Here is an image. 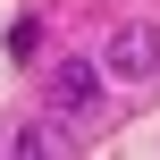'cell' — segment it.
I'll use <instances>...</instances> for the list:
<instances>
[{
    "instance_id": "6da1fadb",
    "label": "cell",
    "mask_w": 160,
    "mask_h": 160,
    "mask_svg": "<svg viewBox=\"0 0 160 160\" xmlns=\"http://www.w3.org/2000/svg\"><path fill=\"white\" fill-rule=\"evenodd\" d=\"M101 76L152 84V76H160V25H118V34L101 42Z\"/></svg>"
},
{
    "instance_id": "7a4b0ae2",
    "label": "cell",
    "mask_w": 160,
    "mask_h": 160,
    "mask_svg": "<svg viewBox=\"0 0 160 160\" xmlns=\"http://www.w3.org/2000/svg\"><path fill=\"white\" fill-rule=\"evenodd\" d=\"M51 110L76 127V118H93L101 110V59H59L51 68Z\"/></svg>"
},
{
    "instance_id": "3957f363",
    "label": "cell",
    "mask_w": 160,
    "mask_h": 160,
    "mask_svg": "<svg viewBox=\"0 0 160 160\" xmlns=\"http://www.w3.org/2000/svg\"><path fill=\"white\" fill-rule=\"evenodd\" d=\"M8 152H25V160H42V152H68V127H17V135H8Z\"/></svg>"
},
{
    "instance_id": "277c9868",
    "label": "cell",
    "mask_w": 160,
    "mask_h": 160,
    "mask_svg": "<svg viewBox=\"0 0 160 160\" xmlns=\"http://www.w3.org/2000/svg\"><path fill=\"white\" fill-rule=\"evenodd\" d=\"M34 42H42V25H34V17H17V25H8V59H34Z\"/></svg>"
}]
</instances>
